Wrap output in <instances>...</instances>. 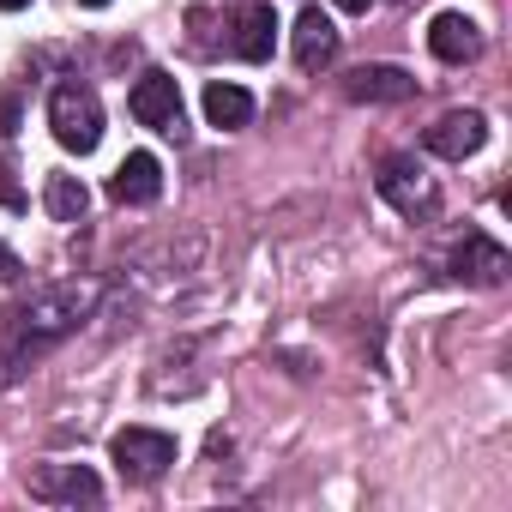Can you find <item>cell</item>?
<instances>
[{"label":"cell","instance_id":"cell-20","mask_svg":"<svg viewBox=\"0 0 512 512\" xmlns=\"http://www.w3.org/2000/svg\"><path fill=\"white\" fill-rule=\"evenodd\" d=\"M79 7H91V13H97V7H109V0H79Z\"/></svg>","mask_w":512,"mask_h":512},{"label":"cell","instance_id":"cell-2","mask_svg":"<svg viewBox=\"0 0 512 512\" xmlns=\"http://www.w3.org/2000/svg\"><path fill=\"white\" fill-rule=\"evenodd\" d=\"M374 187H380V199H386L398 217H410V223H434V217H440V181H434V175H428L410 151L380 157Z\"/></svg>","mask_w":512,"mask_h":512},{"label":"cell","instance_id":"cell-14","mask_svg":"<svg viewBox=\"0 0 512 512\" xmlns=\"http://www.w3.org/2000/svg\"><path fill=\"white\" fill-rule=\"evenodd\" d=\"M205 121L223 127V133L247 127V121H253V97H247V85H235V79H211V85H205Z\"/></svg>","mask_w":512,"mask_h":512},{"label":"cell","instance_id":"cell-15","mask_svg":"<svg viewBox=\"0 0 512 512\" xmlns=\"http://www.w3.org/2000/svg\"><path fill=\"white\" fill-rule=\"evenodd\" d=\"M43 205H49V217H55V223H79V217L91 211V187H85L79 175L55 169V175L43 181Z\"/></svg>","mask_w":512,"mask_h":512},{"label":"cell","instance_id":"cell-6","mask_svg":"<svg viewBox=\"0 0 512 512\" xmlns=\"http://www.w3.org/2000/svg\"><path fill=\"white\" fill-rule=\"evenodd\" d=\"M31 500H49V506H97L103 500V482L91 464H43L31 470Z\"/></svg>","mask_w":512,"mask_h":512},{"label":"cell","instance_id":"cell-3","mask_svg":"<svg viewBox=\"0 0 512 512\" xmlns=\"http://www.w3.org/2000/svg\"><path fill=\"white\" fill-rule=\"evenodd\" d=\"M49 127H55V139H61L67 151L91 157V151L103 145V97H97L91 85H79V79H61V85L49 91Z\"/></svg>","mask_w":512,"mask_h":512},{"label":"cell","instance_id":"cell-9","mask_svg":"<svg viewBox=\"0 0 512 512\" xmlns=\"http://www.w3.org/2000/svg\"><path fill=\"white\" fill-rule=\"evenodd\" d=\"M428 55L446 61V67H464L482 55V25L470 13H434L428 19Z\"/></svg>","mask_w":512,"mask_h":512},{"label":"cell","instance_id":"cell-13","mask_svg":"<svg viewBox=\"0 0 512 512\" xmlns=\"http://www.w3.org/2000/svg\"><path fill=\"white\" fill-rule=\"evenodd\" d=\"M338 61V25L320 13V7H308L302 19H296V67L302 73H320V67H332Z\"/></svg>","mask_w":512,"mask_h":512},{"label":"cell","instance_id":"cell-18","mask_svg":"<svg viewBox=\"0 0 512 512\" xmlns=\"http://www.w3.org/2000/svg\"><path fill=\"white\" fill-rule=\"evenodd\" d=\"M19 7H31V0H0V13H19Z\"/></svg>","mask_w":512,"mask_h":512},{"label":"cell","instance_id":"cell-7","mask_svg":"<svg viewBox=\"0 0 512 512\" xmlns=\"http://www.w3.org/2000/svg\"><path fill=\"white\" fill-rule=\"evenodd\" d=\"M506 272H512L506 247H500L494 235H482V229H470V235H464V241L452 247V278H458V284L494 290V284H506Z\"/></svg>","mask_w":512,"mask_h":512},{"label":"cell","instance_id":"cell-1","mask_svg":"<svg viewBox=\"0 0 512 512\" xmlns=\"http://www.w3.org/2000/svg\"><path fill=\"white\" fill-rule=\"evenodd\" d=\"M97 302H103V284H97V278L55 284V290L31 296V302L19 308V338H25V344H55V338H67V332H79V326L97 314Z\"/></svg>","mask_w":512,"mask_h":512},{"label":"cell","instance_id":"cell-4","mask_svg":"<svg viewBox=\"0 0 512 512\" xmlns=\"http://www.w3.org/2000/svg\"><path fill=\"white\" fill-rule=\"evenodd\" d=\"M109 458H115V470L127 482H157L175 464V434H163V428H121L109 440Z\"/></svg>","mask_w":512,"mask_h":512},{"label":"cell","instance_id":"cell-12","mask_svg":"<svg viewBox=\"0 0 512 512\" xmlns=\"http://www.w3.org/2000/svg\"><path fill=\"white\" fill-rule=\"evenodd\" d=\"M272 49H278V13L266 0H253V7L235 13V55L260 67V61H272Z\"/></svg>","mask_w":512,"mask_h":512},{"label":"cell","instance_id":"cell-11","mask_svg":"<svg viewBox=\"0 0 512 512\" xmlns=\"http://www.w3.org/2000/svg\"><path fill=\"white\" fill-rule=\"evenodd\" d=\"M157 193H163V163L151 151H127L115 181H109V199L115 205H157Z\"/></svg>","mask_w":512,"mask_h":512},{"label":"cell","instance_id":"cell-17","mask_svg":"<svg viewBox=\"0 0 512 512\" xmlns=\"http://www.w3.org/2000/svg\"><path fill=\"white\" fill-rule=\"evenodd\" d=\"M338 7H344V13H368V7H374V0H338Z\"/></svg>","mask_w":512,"mask_h":512},{"label":"cell","instance_id":"cell-16","mask_svg":"<svg viewBox=\"0 0 512 512\" xmlns=\"http://www.w3.org/2000/svg\"><path fill=\"white\" fill-rule=\"evenodd\" d=\"M19 272H25V266H19V253H13L7 241H0V284H13Z\"/></svg>","mask_w":512,"mask_h":512},{"label":"cell","instance_id":"cell-19","mask_svg":"<svg viewBox=\"0 0 512 512\" xmlns=\"http://www.w3.org/2000/svg\"><path fill=\"white\" fill-rule=\"evenodd\" d=\"M0 199H7V205H13V199H19V193H13V187H7V181H0Z\"/></svg>","mask_w":512,"mask_h":512},{"label":"cell","instance_id":"cell-8","mask_svg":"<svg viewBox=\"0 0 512 512\" xmlns=\"http://www.w3.org/2000/svg\"><path fill=\"white\" fill-rule=\"evenodd\" d=\"M422 145H428L434 157H446V163H464V157H476V151L488 145V115H482V109H452V115H440V121L422 133Z\"/></svg>","mask_w":512,"mask_h":512},{"label":"cell","instance_id":"cell-10","mask_svg":"<svg viewBox=\"0 0 512 512\" xmlns=\"http://www.w3.org/2000/svg\"><path fill=\"white\" fill-rule=\"evenodd\" d=\"M344 97L350 103H410L416 97V79L404 67H386V61H368L344 79Z\"/></svg>","mask_w":512,"mask_h":512},{"label":"cell","instance_id":"cell-5","mask_svg":"<svg viewBox=\"0 0 512 512\" xmlns=\"http://www.w3.org/2000/svg\"><path fill=\"white\" fill-rule=\"evenodd\" d=\"M127 109H133L139 127H151V133H163V139H181V133H187V121H181V85H175L169 73H157V67L133 85Z\"/></svg>","mask_w":512,"mask_h":512}]
</instances>
